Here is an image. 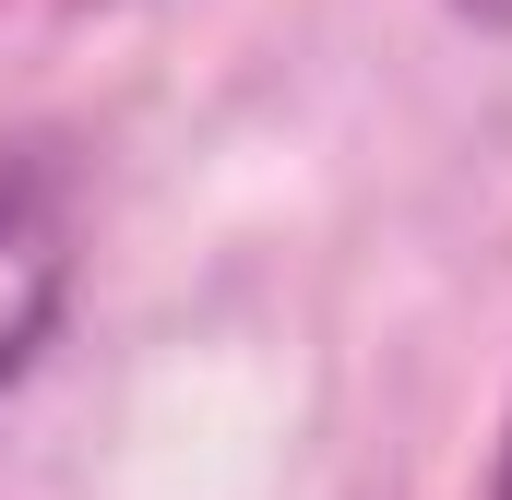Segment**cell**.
Listing matches in <instances>:
<instances>
[{
  "label": "cell",
  "mask_w": 512,
  "mask_h": 500,
  "mask_svg": "<svg viewBox=\"0 0 512 500\" xmlns=\"http://www.w3.org/2000/svg\"><path fill=\"white\" fill-rule=\"evenodd\" d=\"M489 500H512V417H501V453H489Z\"/></svg>",
  "instance_id": "3"
},
{
  "label": "cell",
  "mask_w": 512,
  "mask_h": 500,
  "mask_svg": "<svg viewBox=\"0 0 512 500\" xmlns=\"http://www.w3.org/2000/svg\"><path fill=\"white\" fill-rule=\"evenodd\" d=\"M453 12H465L477 36H512V0H453Z\"/></svg>",
  "instance_id": "2"
},
{
  "label": "cell",
  "mask_w": 512,
  "mask_h": 500,
  "mask_svg": "<svg viewBox=\"0 0 512 500\" xmlns=\"http://www.w3.org/2000/svg\"><path fill=\"white\" fill-rule=\"evenodd\" d=\"M60 310H72V191L36 143H12L0 155V393L48 358Z\"/></svg>",
  "instance_id": "1"
}]
</instances>
